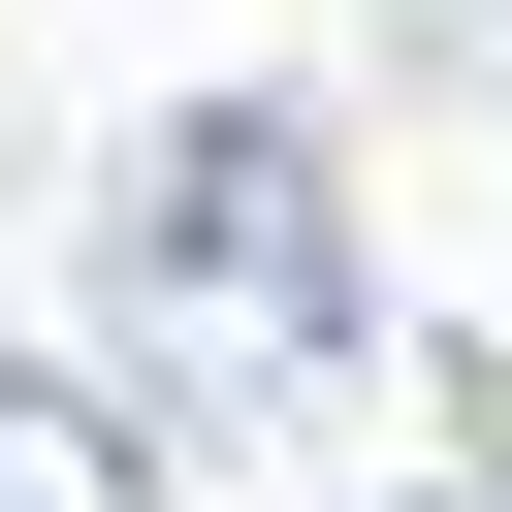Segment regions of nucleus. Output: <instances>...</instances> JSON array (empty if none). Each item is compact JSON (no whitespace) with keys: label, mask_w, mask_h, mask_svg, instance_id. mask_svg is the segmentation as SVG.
Returning a JSON list of instances; mask_svg holds the SVG:
<instances>
[{"label":"nucleus","mask_w":512,"mask_h":512,"mask_svg":"<svg viewBox=\"0 0 512 512\" xmlns=\"http://www.w3.org/2000/svg\"><path fill=\"white\" fill-rule=\"evenodd\" d=\"M96 320H128L160 416H288V384L352 352V160H320L288 96L128 128V160H96Z\"/></svg>","instance_id":"1"},{"label":"nucleus","mask_w":512,"mask_h":512,"mask_svg":"<svg viewBox=\"0 0 512 512\" xmlns=\"http://www.w3.org/2000/svg\"><path fill=\"white\" fill-rule=\"evenodd\" d=\"M0 512H160V448H128L96 384H32V352H0Z\"/></svg>","instance_id":"2"},{"label":"nucleus","mask_w":512,"mask_h":512,"mask_svg":"<svg viewBox=\"0 0 512 512\" xmlns=\"http://www.w3.org/2000/svg\"><path fill=\"white\" fill-rule=\"evenodd\" d=\"M384 512H512V480H384Z\"/></svg>","instance_id":"3"}]
</instances>
